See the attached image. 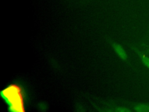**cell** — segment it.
Segmentation results:
<instances>
[{
	"mask_svg": "<svg viewBox=\"0 0 149 112\" xmlns=\"http://www.w3.org/2000/svg\"><path fill=\"white\" fill-rule=\"evenodd\" d=\"M2 95L13 111H24V95L23 89L16 84L10 85L2 92Z\"/></svg>",
	"mask_w": 149,
	"mask_h": 112,
	"instance_id": "1",
	"label": "cell"
},
{
	"mask_svg": "<svg viewBox=\"0 0 149 112\" xmlns=\"http://www.w3.org/2000/svg\"><path fill=\"white\" fill-rule=\"evenodd\" d=\"M113 48L115 51V52L117 54L118 57L122 59V60H126L127 58V55L125 51V50L123 48V47L118 43H113Z\"/></svg>",
	"mask_w": 149,
	"mask_h": 112,
	"instance_id": "2",
	"label": "cell"
},
{
	"mask_svg": "<svg viewBox=\"0 0 149 112\" xmlns=\"http://www.w3.org/2000/svg\"><path fill=\"white\" fill-rule=\"evenodd\" d=\"M135 51L143 64L149 69V57H148L145 54L137 48L135 49Z\"/></svg>",
	"mask_w": 149,
	"mask_h": 112,
	"instance_id": "3",
	"label": "cell"
},
{
	"mask_svg": "<svg viewBox=\"0 0 149 112\" xmlns=\"http://www.w3.org/2000/svg\"><path fill=\"white\" fill-rule=\"evenodd\" d=\"M134 110L137 112H149V104L140 103L134 106Z\"/></svg>",
	"mask_w": 149,
	"mask_h": 112,
	"instance_id": "4",
	"label": "cell"
},
{
	"mask_svg": "<svg viewBox=\"0 0 149 112\" xmlns=\"http://www.w3.org/2000/svg\"><path fill=\"white\" fill-rule=\"evenodd\" d=\"M118 111L119 112H127V111H131L130 110L129 108H127L126 107H118V109L116 110Z\"/></svg>",
	"mask_w": 149,
	"mask_h": 112,
	"instance_id": "5",
	"label": "cell"
},
{
	"mask_svg": "<svg viewBox=\"0 0 149 112\" xmlns=\"http://www.w3.org/2000/svg\"><path fill=\"white\" fill-rule=\"evenodd\" d=\"M148 53H149V50H148Z\"/></svg>",
	"mask_w": 149,
	"mask_h": 112,
	"instance_id": "6",
	"label": "cell"
}]
</instances>
